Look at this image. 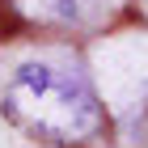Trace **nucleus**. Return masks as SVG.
I'll return each mask as SVG.
<instances>
[{"instance_id":"obj_1","label":"nucleus","mask_w":148,"mask_h":148,"mask_svg":"<svg viewBox=\"0 0 148 148\" xmlns=\"http://www.w3.org/2000/svg\"><path fill=\"white\" fill-rule=\"evenodd\" d=\"M4 114L47 144H85L102 131V97L85 72L55 55H30L4 80Z\"/></svg>"},{"instance_id":"obj_2","label":"nucleus","mask_w":148,"mask_h":148,"mask_svg":"<svg viewBox=\"0 0 148 148\" xmlns=\"http://www.w3.org/2000/svg\"><path fill=\"white\" fill-rule=\"evenodd\" d=\"M17 9L42 25H89L110 9V0H17Z\"/></svg>"}]
</instances>
